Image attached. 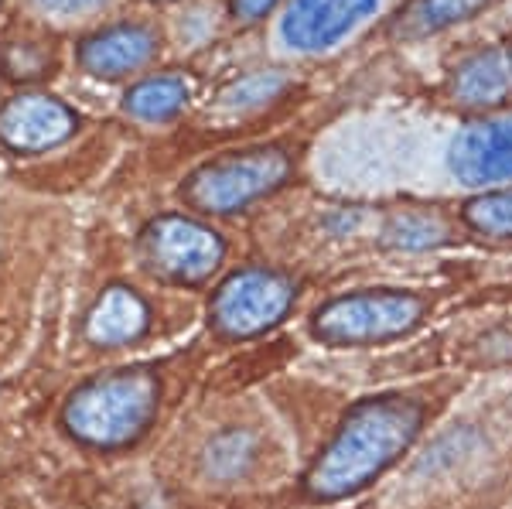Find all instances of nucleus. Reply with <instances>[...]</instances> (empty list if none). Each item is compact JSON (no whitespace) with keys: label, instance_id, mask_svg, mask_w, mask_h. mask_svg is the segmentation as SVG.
<instances>
[{"label":"nucleus","instance_id":"nucleus-1","mask_svg":"<svg viewBox=\"0 0 512 509\" xmlns=\"http://www.w3.org/2000/svg\"><path fill=\"white\" fill-rule=\"evenodd\" d=\"M420 431V407L410 400H366L345 417L332 445L308 472L315 499H342L383 475Z\"/></svg>","mask_w":512,"mask_h":509},{"label":"nucleus","instance_id":"nucleus-2","mask_svg":"<svg viewBox=\"0 0 512 509\" xmlns=\"http://www.w3.org/2000/svg\"><path fill=\"white\" fill-rule=\"evenodd\" d=\"M158 380L147 369H120L82 383L65 404V428L96 448L137 441L158 410Z\"/></svg>","mask_w":512,"mask_h":509},{"label":"nucleus","instance_id":"nucleus-3","mask_svg":"<svg viewBox=\"0 0 512 509\" xmlns=\"http://www.w3.org/2000/svg\"><path fill=\"white\" fill-rule=\"evenodd\" d=\"M420 315L424 301L403 291H366L345 294L328 301L315 315V335L332 346H369V342L396 339L410 332Z\"/></svg>","mask_w":512,"mask_h":509},{"label":"nucleus","instance_id":"nucleus-4","mask_svg":"<svg viewBox=\"0 0 512 509\" xmlns=\"http://www.w3.org/2000/svg\"><path fill=\"white\" fill-rule=\"evenodd\" d=\"M287 171H291V161L277 147L233 154V158L212 161L202 171H195L188 178L185 195L202 212H236L260 195L274 192L287 178Z\"/></svg>","mask_w":512,"mask_h":509},{"label":"nucleus","instance_id":"nucleus-5","mask_svg":"<svg viewBox=\"0 0 512 509\" xmlns=\"http://www.w3.org/2000/svg\"><path fill=\"white\" fill-rule=\"evenodd\" d=\"M294 287L274 270H239L212 298V322L233 339L267 332L287 315Z\"/></svg>","mask_w":512,"mask_h":509},{"label":"nucleus","instance_id":"nucleus-6","mask_svg":"<svg viewBox=\"0 0 512 509\" xmlns=\"http://www.w3.org/2000/svg\"><path fill=\"white\" fill-rule=\"evenodd\" d=\"M144 257L158 274L178 284H198L222 264L219 233L185 216H161L144 229Z\"/></svg>","mask_w":512,"mask_h":509},{"label":"nucleus","instance_id":"nucleus-7","mask_svg":"<svg viewBox=\"0 0 512 509\" xmlns=\"http://www.w3.org/2000/svg\"><path fill=\"white\" fill-rule=\"evenodd\" d=\"M79 127V117L62 100L45 93H24L4 103L0 110V141L11 151L38 154L69 141Z\"/></svg>","mask_w":512,"mask_h":509},{"label":"nucleus","instance_id":"nucleus-8","mask_svg":"<svg viewBox=\"0 0 512 509\" xmlns=\"http://www.w3.org/2000/svg\"><path fill=\"white\" fill-rule=\"evenodd\" d=\"M376 4L379 0H294L280 35L297 52H325L362 18H369Z\"/></svg>","mask_w":512,"mask_h":509},{"label":"nucleus","instance_id":"nucleus-9","mask_svg":"<svg viewBox=\"0 0 512 509\" xmlns=\"http://www.w3.org/2000/svg\"><path fill=\"white\" fill-rule=\"evenodd\" d=\"M451 171L461 185L512 182V120L472 123L451 144Z\"/></svg>","mask_w":512,"mask_h":509},{"label":"nucleus","instance_id":"nucleus-10","mask_svg":"<svg viewBox=\"0 0 512 509\" xmlns=\"http://www.w3.org/2000/svg\"><path fill=\"white\" fill-rule=\"evenodd\" d=\"M154 52H158V35L151 28H144V24H113V28L82 41L79 62L82 69L99 79H120L151 62Z\"/></svg>","mask_w":512,"mask_h":509},{"label":"nucleus","instance_id":"nucleus-11","mask_svg":"<svg viewBox=\"0 0 512 509\" xmlns=\"http://www.w3.org/2000/svg\"><path fill=\"white\" fill-rule=\"evenodd\" d=\"M147 328V305L130 287H110L86 318V335L96 346H127Z\"/></svg>","mask_w":512,"mask_h":509},{"label":"nucleus","instance_id":"nucleus-12","mask_svg":"<svg viewBox=\"0 0 512 509\" xmlns=\"http://www.w3.org/2000/svg\"><path fill=\"white\" fill-rule=\"evenodd\" d=\"M512 89V52L506 48H489L458 65L454 76V93L468 106H495L506 100Z\"/></svg>","mask_w":512,"mask_h":509},{"label":"nucleus","instance_id":"nucleus-13","mask_svg":"<svg viewBox=\"0 0 512 509\" xmlns=\"http://www.w3.org/2000/svg\"><path fill=\"white\" fill-rule=\"evenodd\" d=\"M188 103V82L181 76H154L137 82L127 93V106L130 117L144 120V123H164L171 117H178Z\"/></svg>","mask_w":512,"mask_h":509},{"label":"nucleus","instance_id":"nucleus-14","mask_svg":"<svg viewBox=\"0 0 512 509\" xmlns=\"http://www.w3.org/2000/svg\"><path fill=\"white\" fill-rule=\"evenodd\" d=\"M485 0H414V4L403 11L400 31L403 38H424V35H434V31L448 28V24H458L482 7Z\"/></svg>","mask_w":512,"mask_h":509},{"label":"nucleus","instance_id":"nucleus-15","mask_svg":"<svg viewBox=\"0 0 512 509\" xmlns=\"http://www.w3.org/2000/svg\"><path fill=\"white\" fill-rule=\"evenodd\" d=\"M256 458V438L250 431H226L205 451V472L222 482H233L250 472Z\"/></svg>","mask_w":512,"mask_h":509},{"label":"nucleus","instance_id":"nucleus-16","mask_svg":"<svg viewBox=\"0 0 512 509\" xmlns=\"http://www.w3.org/2000/svg\"><path fill=\"white\" fill-rule=\"evenodd\" d=\"M448 226L431 212H403L386 226V243L403 246V250H427V246L444 243Z\"/></svg>","mask_w":512,"mask_h":509},{"label":"nucleus","instance_id":"nucleus-17","mask_svg":"<svg viewBox=\"0 0 512 509\" xmlns=\"http://www.w3.org/2000/svg\"><path fill=\"white\" fill-rule=\"evenodd\" d=\"M465 219L478 233L512 236V188L509 192H489V195H482V199L468 202Z\"/></svg>","mask_w":512,"mask_h":509},{"label":"nucleus","instance_id":"nucleus-18","mask_svg":"<svg viewBox=\"0 0 512 509\" xmlns=\"http://www.w3.org/2000/svg\"><path fill=\"white\" fill-rule=\"evenodd\" d=\"M284 89V79L274 76V72H267V76H253V79H243L239 86H233L226 93V100L233 106H253V103H263L270 100L274 93Z\"/></svg>","mask_w":512,"mask_h":509},{"label":"nucleus","instance_id":"nucleus-19","mask_svg":"<svg viewBox=\"0 0 512 509\" xmlns=\"http://www.w3.org/2000/svg\"><path fill=\"white\" fill-rule=\"evenodd\" d=\"M45 14H59V18H72V14H82V11H93L96 4L103 0H35Z\"/></svg>","mask_w":512,"mask_h":509},{"label":"nucleus","instance_id":"nucleus-20","mask_svg":"<svg viewBox=\"0 0 512 509\" xmlns=\"http://www.w3.org/2000/svg\"><path fill=\"white\" fill-rule=\"evenodd\" d=\"M274 4L277 0H233V11H236V18H243V21H260L263 14L274 11Z\"/></svg>","mask_w":512,"mask_h":509}]
</instances>
